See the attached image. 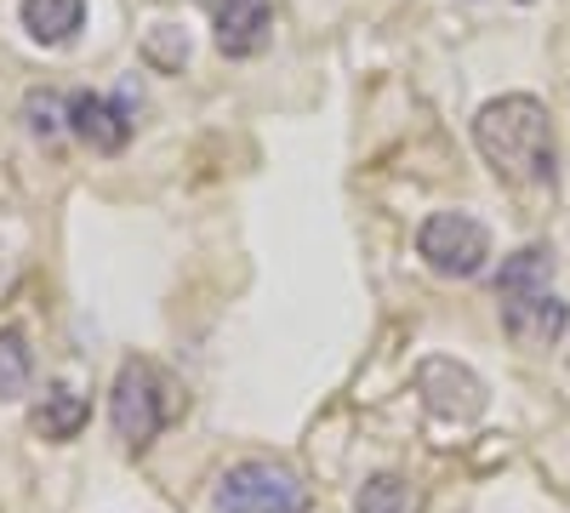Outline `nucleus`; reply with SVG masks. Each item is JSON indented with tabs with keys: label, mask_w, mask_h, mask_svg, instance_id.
<instances>
[{
	"label": "nucleus",
	"mask_w": 570,
	"mask_h": 513,
	"mask_svg": "<svg viewBox=\"0 0 570 513\" xmlns=\"http://www.w3.org/2000/svg\"><path fill=\"white\" fill-rule=\"evenodd\" d=\"M166 377L149 365V359H126L120 377H115V394H109V416H115V434L126 451H149L171 416V399H166Z\"/></svg>",
	"instance_id": "3"
},
{
	"label": "nucleus",
	"mask_w": 570,
	"mask_h": 513,
	"mask_svg": "<svg viewBox=\"0 0 570 513\" xmlns=\"http://www.w3.org/2000/svg\"><path fill=\"white\" fill-rule=\"evenodd\" d=\"M548 279H553V251L548 246H519L502 274H497V303L502 297H531V292H548Z\"/></svg>",
	"instance_id": "11"
},
{
	"label": "nucleus",
	"mask_w": 570,
	"mask_h": 513,
	"mask_svg": "<svg viewBox=\"0 0 570 513\" xmlns=\"http://www.w3.org/2000/svg\"><path fill=\"white\" fill-rule=\"evenodd\" d=\"M411 507H416V496H411V485L400 474H376L354 496V513H411Z\"/></svg>",
	"instance_id": "13"
},
{
	"label": "nucleus",
	"mask_w": 570,
	"mask_h": 513,
	"mask_svg": "<svg viewBox=\"0 0 570 513\" xmlns=\"http://www.w3.org/2000/svg\"><path fill=\"white\" fill-rule=\"evenodd\" d=\"M217 513H308L314 507V491L285 468V462H234V468L217 480L212 491Z\"/></svg>",
	"instance_id": "2"
},
{
	"label": "nucleus",
	"mask_w": 570,
	"mask_h": 513,
	"mask_svg": "<svg viewBox=\"0 0 570 513\" xmlns=\"http://www.w3.org/2000/svg\"><path fill=\"white\" fill-rule=\"evenodd\" d=\"M35 434L40 440H52V445H63V440H75L86 423H91V399L80 394V388H69V383H52L46 388V399L35 405Z\"/></svg>",
	"instance_id": "9"
},
{
	"label": "nucleus",
	"mask_w": 570,
	"mask_h": 513,
	"mask_svg": "<svg viewBox=\"0 0 570 513\" xmlns=\"http://www.w3.org/2000/svg\"><path fill=\"white\" fill-rule=\"evenodd\" d=\"M416 257L445 279H473L491 263V235L468 211H434L416 228Z\"/></svg>",
	"instance_id": "4"
},
{
	"label": "nucleus",
	"mask_w": 570,
	"mask_h": 513,
	"mask_svg": "<svg viewBox=\"0 0 570 513\" xmlns=\"http://www.w3.org/2000/svg\"><path fill=\"white\" fill-rule=\"evenodd\" d=\"M416 394L434 416H445V423H480L485 416V383L473 377L468 365L445 359V354L416 365Z\"/></svg>",
	"instance_id": "5"
},
{
	"label": "nucleus",
	"mask_w": 570,
	"mask_h": 513,
	"mask_svg": "<svg viewBox=\"0 0 570 513\" xmlns=\"http://www.w3.org/2000/svg\"><path fill=\"white\" fill-rule=\"evenodd\" d=\"M23 126H29V137H40V144H58V137L69 131V103L52 98V91H29L23 98Z\"/></svg>",
	"instance_id": "14"
},
{
	"label": "nucleus",
	"mask_w": 570,
	"mask_h": 513,
	"mask_svg": "<svg viewBox=\"0 0 570 513\" xmlns=\"http://www.w3.org/2000/svg\"><path fill=\"white\" fill-rule=\"evenodd\" d=\"M131 91L126 98H98V91H80V98H69V131L80 137V144H91L98 155H120L126 137H131Z\"/></svg>",
	"instance_id": "6"
},
{
	"label": "nucleus",
	"mask_w": 570,
	"mask_h": 513,
	"mask_svg": "<svg viewBox=\"0 0 570 513\" xmlns=\"http://www.w3.org/2000/svg\"><path fill=\"white\" fill-rule=\"evenodd\" d=\"M35 377V354L23 332H0V399H18Z\"/></svg>",
	"instance_id": "12"
},
{
	"label": "nucleus",
	"mask_w": 570,
	"mask_h": 513,
	"mask_svg": "<svg viewBox=\"0 0 570 513\" xmlns=\"http://www.w3.org/2000/svg\"><path fill=\"white\" fill-rule=\"evenodd\" d=\"M570 325V308L553 292H531V297H502V332L519 348H548L559 343V332Z\"/></svg>",
	"instance_id": "8"
},
{
	"label": "nucleus",
	"mask_w": 570,
	"mask_h": 513,
	"mask_svg": "<svg viewBox=\"0 0 570 513\" xmlns=\"http://www.w3.org/2000/svg\"><path fill=\"white\" fill-rule=\"evenodd\" d=\"M473 144H480L485 166L502 182H513V189L553 182V115L537 98H525V91L497 98L473 115Z\"/></svg>",
	"instance_id": "1"
},
{
	"label": "nucleus",
	"mask_w": 570,
	"mask_h": 513,
	"mask_svg": "<svg viewBox=\"0 0 570 513\" xmlns=\"http://www.w3.org/2000/svg\"><path fill=\"white\" fill-rule=\"evenodd\" d=\"M212 23L223 58H257L274 34V0H217Z\"/></svg>",
	"instance_id": "7"
},
{
	"label": "nucleus",
	"mask_w": 570,
	"mask_h": 513,
	"mask_svg": "<svg viewBox=\"0 0 570 513\" xmlns=\"http://www.w3.org/2000/svg\"><path fill=\"white\" fill-rule=\"evenodd\" d=\"M86 23V0H23V29L40 46H63Z\"/></svg>",
	"instance_id": "10"
}]
</instances>
